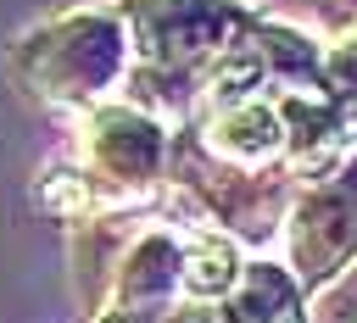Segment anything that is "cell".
Here are the masks:
<instances>
[{
    "instance_id": "cell-1",
    "label": "cell",
    "mask_w": 357,
    "mask_h": 323,
    "mask_svg": "<svg viewBox=\"0 0 357 323\" xmlns=\"http://www.w3.org/2000/svg\"><path fill=\"white\" fill-rule=\"evenodd\" d=\"M134 33L123 11H67L17 45V78L50 106H89L128 78Z\"/></svg>"
},
{
    "instance_id": "cell-2",
    "label": "cell",
    "mask_w": 357,
    "mask_h": 323,
    "mask_svg": "<svg viewBox=\"0 0 357 323\" xmlns=\"http://www.w3.org/2000/svg\"><path fill=\"white\" fill-rule=\"evenodd\" d=\"M78 156L100 189V206H139V200H151V189L167 167V128L134 100L95 106L84 117Z\"/></svg>"
},
{
    "instance_id": "cell-3",
    "label": "cell",
    "mask_w": 357,
    "mask_h": 323,
    "mask_svg": "<svg viewBox=\"0 0 357 323\" xmlns=\"http://www.w3.org/2000/svg\"><path fill=\"white\" fill-rule=\"evenodd\" d=\"M123 17L145 67H167V72L234 50L240 33L251 28L240 0H128Z\"/></svg>"
},
{
    "instance_id": "cell-4",
    "label": "cell",
    "mask_w": 357,
    "mask_h": 323,
    "mask_svg": "<svg viewBox=\"0 0 357 323\" xmlns=\"http://www.w3.org/2000/svg\"><path fill=\"white\" fill-rule=\"evenodd\" d=\"M290 251H296L301 278H329L351 262V251H357V178H351V167L296 206Z\"/></svg>"
},
{
    "instance_id": "cell-5",
    "label": "cell",
    "mask_w": 357,
    "mask_h": 323,
    "mask_svg": "<svg viewBox=\"0 0 357 323\" xmlns=\"http://www.w3.org/2000/svg\"><path fill=\"white\" fill-rule=\"evenodd\" d=\"M206 150L240 173H257L268 162H279L290 150V128H284V111L262 95L251 100H234V106H218V117L206 123Z\"/></svg>"
},
{
    "instance_id": "cell-6",
    "label": "cell",
    "mask_w": 357,
    "mask_h": 323,
    "mask_svg": "<svg viewBox=\"0 0 357 323\" xmlns=\"http://www.w3.org/2000/svg\"><path fill=\"white\" fill-rule=\"evenodd\" d=\"M173 290H184V245L167 228H145L139 239H128L117 262V312L156 317L173 301Z\"/></svg>"
},
{
    "instance_id": "cell-7",
    "label": "cell",
    "mask_w": 357,
    "mask_h": 323,
    "mask_svg": "<svg viewBox=\"0 0 357 323\" xmlns=\"http://www.w3.org/2000/svg\"><path fill=\"white\" fill-rule=\"evenodd\" d=\"M240 273L245 267H240L234 245L223 234H212V228H195V239L184 245V290L201 295V301H212V295H229L240 284Z\"/></svg>"
},
{
    "instance_id": "cell-8",
    "label": "cell",
    "mask_w": 357,
    "mask_h": 323,
    "mask_svg": "<svg viewBox=\"0 0 357 323\" xmlns=\"http://www.w3.org/2000/svg\"><path fill=\"white\" fill-rule=\"evenodd\" d=\"M318 6H324V11L335 17V22H346V17H357V0H318Z\"/></svg>"
}]
</instances>
